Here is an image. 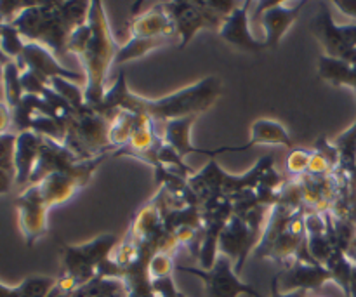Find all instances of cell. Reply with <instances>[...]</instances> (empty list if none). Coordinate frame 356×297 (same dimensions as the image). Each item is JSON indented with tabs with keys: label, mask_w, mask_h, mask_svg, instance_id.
<instances>
[{
	"label": "cell",
	"mask_w": 356,
	"mask_h": 297,
	"mask_svg": "<svg viewBox=\"0 0 356 297\" xmlns=\"http://www.w3.org/2000/svg\"><path fill=\"white\" fill-rule=\"evenodd\" d=\"M254 2H240L238 7L226 17L225 24L219 30V37L226 42V44L233 45V47L240 49L243 52H250V54H259L266 49L264 40H257L250 31V19L249 13Z\"/></svg>",
	"instance_id": "15"
},
{
	"label": "cell",
	"mask_w": 356,
	"mask_h": 297,
	"mask_svg": "<svg viewBox=\"0 0 356 297\" xmlns=\"http://www.w3.org/2000/svg\"><path fill=\"white\" fill-rule=\"evenodd\" d=\"M355 94H356V89H355Z\"/></svg>",
	"instance_id": "37"
},
{
	"label": "cell",
	"mask_w": 356,
	"mask_h": 297,
	"mask_svg": "<svg viewBox=\"0 0 356 297\" xmlns=\"http://www.w3.org/2000/svg\"><path fill=\"white\" fill-rule=\"evenodd\" d=\"M17 211V223L23 233L24 243L33 247L47 233V214L51 209L45 205L37 186H26L14 200Z\"/></svg>",
	"instance_id": "11"
},
{
	"label": "cell",
	"mask_w": 356,
	"mask_h": 297,
	"mask_svg": "<svg viewBox=\"0 0 356 297\" xmlns=\"http://www.w3.org/2000/svg\"><path fill=\"white\" fill-rule=\"evenodd\" d=\"M177 297H186V296H184V294H183V292H181V291H179V292H177Z\"/></svg>",
	"instance_id": "35"
},
{
	"label": "cell",
	"mask_w": 356,
	"mask_h": 297,
	"mask_svg": "<svg viewBox=\"0 0 356 297\" xmlns=\"http://www.w3.org/2000/svg\"><path fill=\"white\" fill-rule=\"evenodd\" d=\"M275 278L282 292L318 291L325 284L332 282L329 270L323 264L316 263L315 259H305V257L296 259L294 263L284 268V271L275 275Z\"/></svg>",
	"instance_id": "13"
},
{
	"label": "cell",
	"mask_w": 356,
	"mask_h": 297,
	"mask_svg": "<svg viewBox=\"0 0 356 297\" xmlns=\"http://www.w3.org/2000/svg\"><path fill=\"white\" fill-rule=\"evenodd\" d=\"M31 186V184H30ZM40 193L42 200L45 202L49 209L56 207V205H61L65 202H68L73 195L79 190L86 188V184L82 181H79L76 177L70 176V174L63 172H54L49 174L47 177L40 181V183L35 184Z\"/></svg>",
	"instance_id": "20"
},
{
	"label": "cell",
	"mask_w": 356,
	"mask_h": 297,
	"mask_svg": "<svg viewBox=\"0 0 356 297\" xmlns=\"http://www.w3.org/2000/svg\"><path fill=\"white\" fill-rule=\"evenodd\" d=\"M176 270L200 278L204 282L205 297H261L259 292L252 285L240 280L232 259L222 256V254H219V257L216 259L214 266L211 270H200V268L190 266H176Z\"/></svg>",
	"instance_id": "9"
},
{
	"label": "cell",
	"mask_w": 356,
	"mask_h": 297,
	"mask_svg": "<svg viewBox=\"0 0 356 297\" xmlns=\"http://www.w3.org/2000/svg\"><path fill=\"white\" fill-rule=\"evenodd\" d=\"M16 63L19 70H30L31 73H35L47 86H51L54 79H66L75 83L82 82L83 79L82 73L65 68L47 47L35 44V42H26L23 54L16 59Z\"/></svg>",
	"instance_id": "12"
},
{
	"label": "cell",
	"mask_w": 356,
	"mask_h": 297,
	"mask_svg": "<svg viewBox=\"0 0 356 297\" xmlns=\"http://www.w3.org/2000/svg\"><path fill=\"white\" fill-rule=\"evenodd\" d=\"M195 120L197 117H184V118H176V120H170L163 124V143L169 145L170 148L176 150L183 159H186L188 155L195 153V155H205L209 159H216L214 150H204L198 148L191 143V129H193Z\"/></svg>",
	"instance_id": "19"
},
{
	"label": "cell",
	"mask_w": 356,
	"mask_h": 297,
	"mask_svg": "<svg viewBox=\"0 0 356 297\" xmlns=\"http://www.w3.org/2000/svg\"><path fill=\"white\" fill-rule=\"evenodd\" d=\"M51 87L70 103V106L75 108V110H82L86 106V101H83V89H80L79 83L72 82V80L66 79H54L51 82Z\"/></svg>",
	"instance_id": "27"
},
{
	"label": "cell",
	"mask_w": 356,
	"mask_h": 297,
	"mask_svg": "<svg viewBox=\"0 0 356 297\" xmlns=\"http://www.w3.org/2000/svg\"><path fill=\"white\" fill-rule=\"evenodd\" d=\"M222 94V80L216 75L200 79L191 86L177 89L159 99L138 96L127 83V73L120 70L113 86L106 89L104 99L97 111L111 117L117 111H132V113L148 115L155 122L176 120L184 117H198L204 111L211 110Z\"/></svg>",
	"instance_id": "1"
},
{
	"label": "cell",
	"mask_w": 356,
	"mask_h": 297,
	"mask_svg": "<svg viewBox=\"0 0 356 297\" xmlns=\"http://www.w3.org/2000/svg\"><path fill=\"white\" fill-rule=\"evenodd\" d=\"M10 59L7 58L6 54L2 52V49H0V82H2V77H3V70H6L7 63H9Z\"/></svg>",
	"instance_id": "34"
},
{
	"label": "cell",
	"mask_w": 356,
	"mask_h": 297,
	"mask_svg": "<svg viewBox=\"0 0 356 297\" xmlns=\"http://www.w3.org/2000/svg\"><path fill=\"white\" fill-rule=\"evenodd\" d=\"M305 2H257L261 23L264 28V45L266 49H277L289 28L298 19Z\"/></svg>",
	"instance_id": "14"
},
{
	"label": "cell",
	"mask_w": 356,
	"mask_h": 297,
	"mask_svg": "<svg viewBox=\"0 0 356 297\" xmlns=\"http://www.w3.org/2000/svg\"><path fill=\"white\" fill-rule=\"evenodd\" d=\"M120 45L111 33L103 2H90L89 17L76 28L68 40L66 54H75L83 66V101L86 106L97 110L106 94V77L115 68V58Z\"/></svg>",
	"instance_id": "2"
},
{
	"label": "cell",
	"mask_w": 356,
	"mask_h": 297,
	"mask_svg": "<svg viewBox=\"0 0 356 297\" xmlns=\"http://www.w3.org/2000/svg\"><path fill=\"white\" fill-rule=\"evenodd\" d=\"M261 236L263 232H257L243 219L233 214L219 236V254L229 257L235 271L240 275L249 256L259 246Z\"/></svg>",
	"instance_id": "10"
},
{
	"label": "cell",
	"mask_w": 356,
	"mask_h": 297,
	"mask_svg": "<svg viewBox=\"0 0 356 297\" xmlns=\"http://www.w3.org/2000/svg\"><path fill=\"white\" fill-rule=\"evenodd\" d=\"M309 30L323 47L325 56L356 63V24H337L330 3L320 2V9L312 19Z\"/></svg>",
	"instance_id": "8"
},
{
	"label": "cell",
	"mask_w": 356,
	"mask_h": 297,
	"mask_svg": "<svg viewBox=\"0 0 356 297\" xmlns=\"http://www.w3.org/2000/svg\"><path fill=\"white\" fill-rule=\"evenodd\" d=\"M72 297H127V287L120 278L99 277L97 275L86 285L76 289Z\"/></svg>",
	"instance_id": "23"
},
{
	"label": "cell",
	"mask_w": 356,
	"mask_h": 297,
	"mask_svg": "<svg viewBox=\"0 0 356 297\" xmlns=\"http://www.w3.org/2000/svg\"><path fill=\"white\" fill-rule=\"evenodd\" d=\"M174 270H176V264H174V254H169V252H155L148 263L149 280L172 277Z\"/></svg>",
	"instance_id": "28"
},
{
	"label": "cell",
	"mask_w": 356,
	"mask_h": 297,
	"mask_svg": "<svg viewBox=\"0 0 356 297\" xmlns=\"http://www.w3.org/2000/svg\"><path fill=\"white\" fill-rule=\"evenodd\" d=\"M318 77L334 87L356 89V63L334 59L322 54L318 58Z\"/></svg>",
	"instance_id": "21"
},
{
	"label": "cell",
	"mask_w": 356,
	"mask_h": 297,
	"mask_svg": "<svg viewBox=\"0 0 356 297\" xmlns=\"http://www.w3.org/2000/svg\"><path fill=\"white\" fill-rule=\"evenodd\" d=\"M89 9L90 2H31L10 24L26 42L44 45L61 58L73 31L89 17Z\"/></svg>",
	"instance_id": "3"
},
{
	"label": "cell",
	"mask_w": 356,
	"mask_h": 297,
	"mask_svg": "<svg viewBox=\"0 0 356 297\" xmlns=\"http://www.w3.org/2000/svg\"><path fill=\"white\" fill-rule=\"evenodd\" d=\"M63 145L82 160L113 155L110 143V118L89 106L68 117V129Z\"/></svg>",
	"instance_id": "6"
},
{
	"label": "cell",
	"mask_w": 356,
	"mask_h": 297,
	"mask_svg": "<svg viewBox=\"0 0 356 297\" xmlns=\"http://www.w3.org/2000/svg\"><path fill=\"white\" fill-rule=\"evenodd\" d=\"M270 167H275V159L268 155L257 160L250 170L235 176L221 169L216 159H211L204 169L190 176L188 184L197 197L198 204H204L211 198H232L245 190H256L259 179Z\"/></svg>",
	"instance_id": "4"
},
{
	"label": "cell",
	"mask_w": 356,
	"mask_h": 297,
	"mask_svg": "<svg viewBox=\"0 0 356 297\" xmlns=\"http://www.w3.org/2000/svg\"><path fill=\"white\" fill-rule=\"evenodd\" d=\"M0 30H2V26H0Z\"/></svg>",
	"instance_id": "36"
},
{
	"label": "cell",
	"mask_w": 356,
	"mask_h": 297,
	"mask_svg": "<svg viewBox=\"0 0 356 297\" xmlns=\"http://www.w3.org/2000/svg\"><path fill=\"white\" fill-rule=\"evenodd\" d=\"M118 242L120 239L115 233H103L86 243H63L59 277L72 282L76 289L82 287L97 277V271L111 256Z\"/></svg>",
	"instance_id": "7"
},
{
	"label": "cell",
	"mask_w": 356,
	"mask_h": 297,
	"mask_svg": "<svg viewBox=\"0 0 356 297\" xmlns=\"http://www.w3.org/2000/svg\"><path fill=\"white\" fill-rule=\"evenodd\" d=\"M129 31L132 38H162L170 44L179 40L176 24L162 7V2L141 14H132Z\"/></svg>",
	"instance_id": "16"
},
{
	"label": "cell",
	"mask_w": 356,
	"mask_h": 297,
	"mask_svg": "<svg viewBox=\"0 0 356 297\" xmlns=\"http://www.w3.org/2000/svg\"><path fill=\"white\" fill-rule=\"evenodd\" d=\"M9 125H13V113L6 103H0V136L7 134Z\"/></svg>",
	"instance_id": "30"
},
{
	"label": "cell",
	"mask_w": 356,
	"mask_h": 297,
	"mask_svg": "<svg viewBox=\"0 0 356 297\" xmlns=\"http://www.w3.org/2000/svg\"><path fill=\"white\" fill-rule=\"evenodd\" d=\"M0 297H28V296L21 284L14 285V287H9V285H3L2 282H0Z\"/></svg>",
	"instance_id": "33"
},
{
	"label": "cell",
	"mask_w": 356,
	"mask_h": 297,
	"mask_svg": "<svg viewBox=\"0 0 356 297\" xmlns=\"http://www.w3.org/2000/svg\"><path fill=\"white\" fill-rule=\"evenodd\" d=\"M332 143L339 152V169L337 170L348 176L353 170L356 162V117L353 124L346 131L341 132Z\"/></svg>",
	"instance_id": "24"
},
{
	"label": "cell",
	"mask_w": 356,
	"mask_h": 297,
	"mask_svg": "<svg viewBox=\"0 0 356 297\" xmlns=\"http://www.w3.org/2000/svg\"><path fill=\"white\" fill-rule=\"evenodd\" d=\"M270 297H308V292L306 291H294V292H282L280 287H278L277 278H271V291Z\"/></svg>",
	"instance_id": "31"
},
{
	"label": "cell",
	"mask_w": 356,
	"mask_h": 297,
	"mask_svg": "<svg viewBox=\"0 0 356 297\" xmlns=\"http://www.w3.org/2000/svg\"><path fill=\"white\" fill-rule=\"evenodd\" d=\"M2 83H3V94H6V104L10 108V110H14V108L21 103V99H23L24 96L23 86H21V70L16 61L7 63L6 70H3Z\"/></svg>",
	"instance_id": "25"
},
{
	"label": "cell",
	"mask_w": 356,
	"mask_h": 297,
	"mask_svg": "<svg viewBox=\"0 0 356 297\" xmlns=\"http://www.w3.org/2000/svg\"><path fill=\"white\" fill-rule=\"evenodd\" d=\"M14 145H16V134L7 132L0 136V195L10 191V188L16 184Z\"/></svg>",
	"instance_id": "22"
},
{
	"label": "cell",
	"mask_w": 356,
	"mask_h": 297,
	"mask_svg": "<svg viewBox=\"0 0 356 297\" xmlns=\"http://www.w3.org/2000/svg\"><path fill=\"white\" fill-rule=\"evenodd\" d=\"M238 3L228 0H193V2H162V7L176 24L179 47H186L198 31L211 30L219 33L226 17L238 7Z\"/></svg>",
	"instance_id": "5"
},
{
	"label": "cell",
	"mask_w": 356,
	"mask_h": 297,
	"mask_svg": "<svg viewBox=\"0 0 356 297\" xmlns=\"http://www.w3.org/2000/svg\"><path fill=\"white\" fill-rule=\"evenodd\" d=\"M24 45H26V40L21 37L19 31L13 24H3L0 30V49L10 61H16L23 54Z\"/></svg>",
	"instance_id": "26"
},
{
	"label": "cell",
	"mask_w": 356,
	"mask_h": 297,
	"mask_svg": "<svg viewBox=\"0 0 356 297\" xmlns=\"http://www.w3.org/2000/svg\"><path fill=\"white\" fill-rule=\"evenodd\" d=\"M309 156H312V150H294L287 159V170L291 176L301 177L305 176L308 170Z\"/></svg>",
	"instance_id": "29"
},
{
	"label": "cell",
	"mask_w": 356,
	"mask_h": 297,
	"mask_svg": "<svg viewBox=\"0 0 356 297\" xmlns=\"http://www.w3.org/2000/svg\"><path fill=\"white\" fill-rule=\"evenodd\" d=\"M252 146H285V148H292L291 134L284 124L273 118H257L250 127V139L245 145L240 146H221V148L214 150V155H221L226 152H245V150L252 148Z\"/></svg>",
	"instance_id": "17"
},
{
	"label": "cell",
	"mask_w": 356,
	"mask_h": 297,
	"mask_svg": "<svg viewBox=\"0 0 356 297\" xmlns=\"http://www.w3.org/2000/svg\"><path fill=\"white\" fill-rule=\"evenodd\" d=\"M44 136L35 131H23L16 134L14 145V167H16V186H28L31 172L40 155Z\"/></svg>",
	"instance_id": "18"
},
{
	"label": "cell",
	"mask_w": 356,
	"mask_h": 297,
	"mask_svg": "<svg viewBox=\"0 0 356 297\" xmlns=\"http://www.w3.org/2000/svg\"><path fill=\"white\" fill-rule=\"evenodd\" d=\"M332 6L337 7L344 16L356 19V0H336Z\"/></svg>",
	"instance_id": "32"
}]
</instances>
